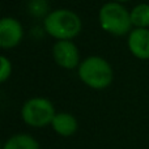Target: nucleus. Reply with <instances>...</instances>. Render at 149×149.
<instances>
[{"mask_svg":"<svg viewBox=\"0 0 149 149\" xmlns=\"http://www.w3.org/2000/svg\"><path fill=\"white\" fill-rule=\"evenodd\" d=\"M116 1H128V0H116Z\"/></svg>","mask_w":149,"mask_h":149,"instance_id":"f8f14e48","label":"nucleus"},{"mask_svg":"<svg viewBox=\"0 0 149 149\" xmlns=\"http://www.w3.org/2000/svg\"><path fill=\"white\" fill-rule=\"evenodd\" d=\"M55 109L52 103L46 98L36 97L26 101L21 110L24 122L31 127H45L52 123L55 118Z\"/></svg>","mask_w":149,"mask_h":149,"instance_id":"20e7f679","label":"nucleus"},{"mask_svg":"<svg viewBox=\"0 0 149 149\" xmlns=\"http://www.w3.org/2000/svg\"><path fill=\"white\" fill-rule=\"evenodd\" d=\"M0 63H1V70H0V81L4 82L5 80L10 76V72H12V65H10V62L5 56L0 58Z\"/></svg>","mask_w":149,"mask_h":149,"instance_id":"9b49d317","label":"nucleus"},{"mask_svg":"<svg viewBox=\"0 0 149 149\" xmlns=\"http://www.w3.org/2000/svg\"><path fill=\"white\" fill-rule=\"evenodd\" d=\"M54 59L60 67L73 70L79 65V50L71 41H58L52 47Z\"/></svg>","mask_w":149,"mask_h":149,"instance_id":"39448f33","label":"nucleus"},{"mask_svg":"<svg viewBox=\"0 0 149 149\" xmlns=\"http://www.w3.org/2000/svg\"><path fill=\"white\" fill-rule=\"evenodd\" d=\"M100 24L107 33L124 36L132 26L131 13L119 3H106L100 10Z\"/></svg>","mask_w":149,"mask_h":149,"instance_id":"7ed1b4c3","label":"nucleus"},{"mask_svg":"<svg viewBox=\"0 0 149 149\" xmlns=\"http://www.w3.org/2000/svg\"><path fill=\"white\" fill-rule=\"evenodd\" d=\"M3 149H39V144L30 135L18 134L8 139Z\"/></svg>","mask_w":149,"mask_h":149,"instance_id":"1a4fd4ad","label":"nucleus"},{"mask_svg":"<svg viewBox=\"0 0 149 149\" xmlns=\"http://www.w3.org/2000/svg\"><path fill=\"white\" fill-rule=\"evenodd\" d=\"M79 76L84 84L93 89H105L113 81V68L105 59L90 56L79 67Z\"/></svg>","mask_w":149,"mask_h":149,"instance_id":"f03ea898","label":"nucleus"},{"mask_svg":"<svg viewBox=\"0 0 149 149\" xmlns=\"http://www.w3.org/2000/svg\"><path fill=\"white\" fill-rule=\"evenodd\" d=\"M128 49L136 58L141 60L149 59V30L137 28L130 33Z\"/></svg>","mask_w":149,"mask_h":149,"instance_id":"0eeeda50","label":"nucleus"},{"mask_svg":"<svg viewBox=\"0 0 149 149\" xmlns=\"http://www.w3.org/2000/svg\"><path fill=\"white\" fill-rule=\"evenodd\" d=\"M132 25L136 28H145L149 26V4H139L131 12Z\"/></svg>","mask_w":149,"mask_h":149,"instance_id":"9d476101","label":"nucleus"},{"mask_svg":"<svg viewBox=\"0 0 149 149\" xmlns=\"http://www.w3.org/2000/svg\"><path fill=\"white\" fill-rule=\"evenodd\" d=\"M45 30L59 41H70L81 31V20L70 9H56L45 18Z\"/></svg>","mask_w":149,"mask_h":149,"instance_id":"f257e3e1","label":"nucleus"},{"mask_svg":"<svg viewBox=\"0 0 149 149\" xmlns=\"http://www.w3.org/2000/svg\"><path fill=\"white\" fill-rule=\"evenodd\" d=\"M52 128L56 134L60 136H71L76 132L77 130V120L72 114L68 113H60L56 114L55 118L52 119Z\"/></svg>","mask_w":149,"mask_h":149,"instance_id":"6e6552de","label":"nucleus"},{"mask_svg":"<svg viewBox=\"0 0 149 149\" xmlns=\"http://www.w3.org/2000/svg\"><path fill=\"white\" fill-rule=\"evenodd\" d=\"M22 26L17 20L4 17L0 21V47L13 49L22 39Z\"/></svg>","mask_w":149,"mask_h":149,"instance_id":"423d86ee","label":"nucleus"}]
</instances>
